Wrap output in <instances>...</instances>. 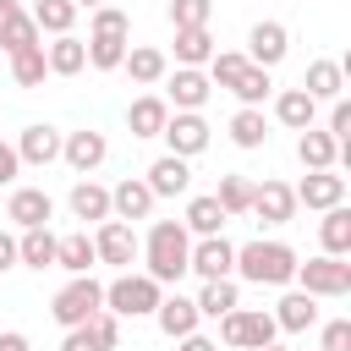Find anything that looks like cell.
Segmentation results:
<instances>
[{
	"label": "cell",
	"instance_id": "cell-41",
	"mask_svg": "<svg viewBox=\"0 0 351 351\" xmlns=\"http://www.w3.org/2000/svg\"><path fill=\"white\" fill-rule=\"evenodd\" d=\"M38 38H44V33L33 27V16H27V11H16V16H11L5 27H0V49H5V55L27 49V44H38Z\"/></svg>",
	"mask_w": 351,
	"mask_h": 351
},
{
	"label": "cell",
	"instance_id": "cell-19",
	"mask_svg": "<svg viewBox=\"0 0 351 351\" xmlns=\"http://www.w3.org/2000/svg\"><path fill=\"white\" fill-rule=\"evenodd\" d=\"M126 71H132V82L137 88H154V82H165L170 77V55L165 49H154V44H126V60H121Z\"/></svg>",
	"mask_w": 351,
	"mask_h": 351
},
{
	"label": "cell",
	"instance_id": "cell-16",
	"mask_svg": "<svg viewBox=\"0 0 351 351\" xmlns=\"http://www.w3.org/2000/svg\"><path fill=\"white\" fill-rule=\"evenodd\" d=\"M49 214H55V197H49L44 186H16V192H11V203H5V219H11L16 230L49 225Z\"/></svg>",
	"mask_w": 351,
	"mask_h": 351
},
{
	"label": "cell",
	"instance_id": "cell-48",
	"mask_svg": "<svg viewBox=\"0 0 351 351\" xmlns=\"http://www.w3.org/2000/svg\"><path fill=\"white\" fill-rule=\"evenodd\" d=\"M60 351H104L93 335H88V324H77V329H66V340H60Z\"/></svg>",
	"mask_w": 351,
	"mask_h": 351
},
{
	"label": "cell",
	"instance_id": "cell-43",
	"mask_svg": "<svg viewBox=\"0 0 351 351\" xmlns=\"http://www.w3.org/2000/svg\"><path fill=\"white\" fill-rule=\"evenodd\" d=\"M88 335H93V340H99L104 351H115V346H121V318H115L110 307H99V313L88 318Z\"/></svg>",
	"mask_w": 351,
	"mask_h": 351
},
{
	"label": "cell",
	"instance_id": "cell-38",
	"mask_svg": "<svg viewBox=\"0 0 351 351\" xmlns=\"http://www.w3.org/2000/svg\"><path fill=\"white\" fill-rule=\"evenodd\" d=\"M269 88H274V77H269L263 66H252V60H247V66H241V77L230 82V93H236L241 104H258V110H263V99H269Z\"/></svg>",
	"mask_w": 351,
	"mask_h": 351
},
{
	"label": "cell",
	"instance_id": "cell-47",
	"mask_svg": "<svg viewBox=\"0 0 351 351\" xmlns=\"http://www.w3.org/2000/svg\"><path fill=\"white\" fill-rule=\"evenodd\" d=\"M16 176H22V159H16V143H5V137H0V186H11Z\"/></svg>",
	"mask_w": 351,
	"mask_h": 351
},
{
	"label": "cell",
	"instance_id": "cell-20",
	"mask_svg": "<svg viewBox=\"0 0 351 351\" xmlns=\"http://www.w3.org/2000/svg\"><path fill=\"white\" fill-rule=\"evenodd\" d=\"M208 93H214V82L203 77V66H176V77H170V99H165V104H176V110H203Z\"/></svg>",
	"mask_w": 351,
	"mask_h": 351
},
{
	"label": "cell",
	"instance_id": "cell-10",
	"mask_svg": "<svg viewBox=\"0 0 351 351\" xmlns=\"http://www.w3.org/2000/svg\"><path fill=\"white\" fill-rule=\"evenodd\" d=\"M252 66H263V71H274L285 55H291V33H285V22H274V16H263V22H252V33H247V49H241Z\"/></svg>",
	"mask_w": 351,
	"mask_h": 351
},
{
	"label": "cell",
	"instance_id": "cell-6",
	"mask_svg": "<svg viewBox=\"0 0 351 351\" xmlns=\"http://www.w3.org/2000/svg\"><path fill=\"white\" fill-rule=\"evenodd\" d=\"M296 291H307V296H346L351 291V263L346 258H329V252H318V258H307V263H296Z\"/></svg>",
	"mask_w": 351,
	"mask_h": 351
},
{
	"label": "cell",
	"instance_id": "cell-2",
	"mask_svg": "<svg viewBox=\"0 0 351 351\" xmlns=\"http://www.w3.org/2000/svg\"><path fill=\"white\" fill-rule=\"evenodd\" d=\"M296 252L285 247V241H247V247H236V274L247 280V285H291V274H296Z\"/></svg>",
	"mask_w": 351,
	"mask_h": 351
},
{
	"label": "cell",
	"instance_id": "cell-26",
	"mask_svg": "<svg viewBox=\"0 0 351 351\" xmlns=\"http://www.w3.org/2000/svg\"><path fill=\"white\" fill-rule=\"evenodd\" d=\"M165 121H170V104H165L159 93H143V99H132V110H126L132 137H159V132H165Z\"/></svg>",
	"mask_w": 351,
	"mask_h": 351
},
{
	"label": "cell",
	"instance_id": "cell-32",
	"mask_svg": "<svg viewBox=\"0 0 351 351\" xmlns=\"http://www.w3.org/2000/svg\"><path fill=\"white\" fill-rule=\"evenodd\" d=\"M203 318H225L230 307H241V291H236V274L230 280H203V291L192 296Z\"/></svg>",
	"mask_w": 351,
	"mask_h": 351
},
{
	"label": "cell",
	"instance_id": "cell-46",
	"mask_svg": "<svg viewBox=\"0 0 351 351\" xmlns=\"http://www.w3.org/2000/svg\"><path fill=\"white\" fill-rule=\"evenodd\" d=\"M346 346H351V318L324 324V351H346Z\"/></svg>",
	"mask_w": 351,
	"mask_h": 351
},
{
	"label": "cell",
	"instance_id": "cell-36",
	"mask_svg": "<svg viewBox=\"0 0 351 351\" xmlns=\"http://www.w3.org/2000/svg\"><path fill=\"white\" fill-rule=\"evenodd\" d=\"M33 27L38 33H71V22H77V5L71 0H33Z\"/></svg>",
	"mask_w": 351,
	"mask_h": 351
},
{
	"label": "cell",
	"instance_id": "cell-7",
	"mask_svg": "<svg viewBox=\"0 0 351 351\" xmlns=\"http://www.w3.org/2000/svg\"><path fill=\"white\" fill-rule=\"evenodd\" d=\"M186 274H197V280H230L236 274V241H225V230L219 236H197L192 252H186Z\"/></svg>",
	"mask_w": 351,
	"mask_h": 351
},
{
	"label": "cell",
	"instance_id": "cell-54",
	"mask_svg": "<svg viewBox=\"0 0 351 351\" xmlns=\"http://www.w3.org/2000/svg\"><path fill=\"white\" fill-rule=\"evenodd\" d=\"M258 351H285V346H258Z\"/></svg>",
	"mask_w": 351,
	"mask_h": 351
},
{
	"label": "cell",
	"instance_id": "cell-53",
	"mask_svg": "<svg viewBox=\"0 0 351 351\" xmlns=\"http://www.w3.org/2000/svg\"><path fill=\"white\" fill-rule=\"evenodd\" d=\"M71 5H77V11H82V5H88V11H93V5H104V0H71Z\"/></svg>",
	"mask_w": 351,
	"mask_h": 351
},
{
	"label": "cell",
	"instance_id": "cell-4",
	"mask_svg": "<svg viewBox=\"0 0 351 351\" xmlns=\"http://www.w3.org/2000/svg\"><path fill=\"white\" fill-rule=\"evenodd\" d=\"M99 307H104V285H99L93 274H71V280L55 291V302H49V318H55L60 329H77V324H88Z\"/></svg>",
	"mask_w": 351,
	"mask_h": 351
},
{
	"label": "cell",
	"instance_id": "cell-44",
	"mask_svg": "<svg viewBox=\"0 0 351 351\" xmlns=\"http://www.w3.org/2000/svg\"><path fill=\"white\" fill-rule=\"evenodd\" d=\"M93 33H121V38H132V16H126L121 5H93Z\"/></svg>",
	"mask_w": 351,
	"mask_h": 351
},
{
	"label": "cell",
	"instance_id": "cell-34",
	"mask_svg": "<svg viewBox=\"0 0 351 351\" xmlns=\"http://www.w3.org/2000/svg\"><path fill=\"white\" fill-rule=\"evenodd\" d=\"M214 33L208 27H176V66H208Z\"/></svg>",
	"mask_w": 351,
	"mask_h": 351
},
{
	"label": "cell",
	"instance_id": "cell-39",
	"mask_svg": "<svg viewBox=\"0 0 351 351\" xmlns=\"http://www.w3.org/2000/svg\"><path fill=\"white\" fill-rule=\"evenodd\" d=\"M214 197H219V208H225L230 219L247 214V208H252V176H219V192H214Z\"/></svg>",
	"mask_w": 351,
	"mask_h": 351
},
{
	"label": "cell",
	"instance_id": "cell-9",
	"mask_svg": "<svg viewBox=\"0 0 351 351\" xmlns=\"http://www.w3.org/2000/svg\"><path fill=\"white\" fill-rule=\"evenodd\" d=\"M93 252H99V263H110V269H132L137 252H143V241H137V230H132L126 219H99Z\"/></svg>",
	"mask_w": 351,
	"mask_h": 351
},
{
	"label": "cell",
	"instance_id": "cell-28",
	"mask_svg": "<svg viewBox=\"0 0 351 351\" xmlns=\"http://www.w3.org/2000/svg\"><path fill=\"white\" fill-rule=\"evenodd\" d=\"M318 241H324L329 258H346V252H351V208H346V203L324 208V219H318Z\"/></svg>",
	"mask_w": 351,
	"mask_h": 351
},
{
	"label": "cell",
	"instance_id": "cell-21",
	"mask_svg": "<svg viewBox=\"0 0 351 351\" xmlns=\"http://www.w3.org/2000/svg\"><path fill=\"white\" fill-rule=\"evenodd\" d=\"M302 93H307L313 104H324V99H346V66H340V60H313L307 77H302Z\"/></svg>",
	"mask_w": 351,
	"mask_h": 351
},
{
	"label": "cell",
	"instance_id": "cell-52",
	"mask_svg": "<svg viewBox=\"0 0 351 351\" xmlns=\"http://www.w3.org/2000/svg\"><path fill=\"white\" fill-rule=\"evenodd\" d=\"M16 11H22V0H0V27H5V22L16 16Z\"/></svg>",
	"mask_w": 351,
	"mask_h": 351
},
{
	"label": "cell",
	"instance_id": "cell-37",
	"mask_svg": "<svg viewBox=\"0 0 351 351\" xmlns=\"http://www.w3.org/2000/svg\"><path fill=\"white\" fill-rule=\"evenodd\" d=\"M44 77H49V66H44V44H27V49L11 55V82H16V88H38Z\"/></svg>",
	"mask_w": 351,
	"mask_h": 351
},
{
	"label": "cell",
	"instance_id": "cell-15",
	"mask_svg": "<svg viewBox=\"0 0 351 351\" xmlns=\"http://www.w3.org/2000/svg\"><path fill=\"white\" fill-rule=\"evenodd\" d=\"M154 203H159V197L148 192L143 176H126L121 186H110V219H126V225H132V219H148Z\"/></svg>",
	"mask_w": 351,
	"mask_h": 351
},
{
	"label": "cell",
	"instance_id": "cell-14",
	"mask_svg": "<svg viewBox=\"0 0 351 351\" xmlns=\"http://www.w3.org/2000/svg\"><path fill=\"white\" fill-rule=\"evenodd\" d=\"M60 137H66V132H55L49 121H33V126H22V137H16V159L44 170V165L60 159Z\"/></svg>",
	"mask_w": 351,
	"mask_h": 351
},
{
	"label": "cell",
	"instance_id": "cell-40",
	"mask_svg": "<svg viewBox=\"0 0 351 351\" xmlns=\"http://www.w3.org/2000/svg\"><path fill=\"white\" fill-rule=\"evenodd\" d=\"M241 66H247V55H241V49H214V55H208V66H203V77H208L214 88H230V82L241 77Z\"/></svg>",
	"mask_w": 351,
	"mask_h": 351
},
{
	"label": "cell",
	"instance_id": "cell-8",
	"mask_svg": "<svg viewBox=\"0 0 351 351\" xmlns=\"http://www.w3.org/2000/svg\"><path fill=\"white\" fill-rule=\"evenodd\" d=\"M159 137L170 143V154H181V159H197V154L208 148L214 126L203 121V110H170V121H165V132H159Z\"/></svg>",
	"mask_w": 351,
	"mask_h": 351
},
{
	"label": "cell",
	"instance_id": "cell-18",
	"mask_svg": "<svg viewBox=\"0 0 351 351\" xmlns=\"http://www.w3.org/2000/svg\"><path fill=\"white\" fill-rule=\"evenodd\" d=\"M154 324H159V335H170V340H181V335H192L197 324H203V313H197V302L192 296H159V307H154Z\"/></svg>",
	"mask_w": 351,
	"mask_h": 351
},
{
	"label": "cell",
	"instance_id": "cell-17",
	"mask_svg": "<svg viewBox=\"0 0 351 351\" xmlns=\"http://www.w3.org/2000/svg\"><path fill=\"white\" fill-rule=\"evenodd\" d=\"M143 181H148V192H154V197H181V192L192 186V165H186L181 154H159V159L148 165V176H143Z\"/></svg>",
	"mask_w": 351,
	"mask_h": 351
},
{
	"label": "cell",
	"instance_id": "cell-25",
	"mask_svg": "<svg viewBox=\"0 0 351 351\" xmlns=\"http://www.w3.org/2000/svg\"><path fill=\"white\" fill-rule=\"evenodd\" d=\"M55 247H60V236H55L49 225H33V230L16 236V263H27V269H55Z\"/></svg>",
	"mask_w": 351,
	"mask_h": 351
},
{
	"label": "cell",
	"instance_id": "cell-31",
	"mask_svg": "<svg viewBox=\"0 0 351 351\" xmlns=\"http://www.w3.org/2000/svg\"><path fill=\"white\" fill-rule=\"evenodd\" d=\"M225 219H230V214L219 208V197H214V192H203V197H192V203H186V219H181V225H186L192 236H219V230H225Z\"/></svg>",
	"mask_w": 351,
	"mask_h": 351
},
{
	"label": "cell",
	"instance_id": "cell-12",
	"mask_svg": "<svg viewBox=\"0 0 351 351\" xmlns=\"http://www.w3.org/2000/svg\"><path fill=\"white\" fill-rule=\"evenodd\" d=\"M60 159H66L77 176H93V170L110 159V143H104V132L82 126V132H66V137H60Z\"/></svg>",
	"mask_w": 351,
	"mask_h": 351
},
{
	"label": "cell",
	"instance_id": "cell-27",
	"mask_svg": "<svg viewBox=\"0 0 351 351\" xmlns=\"http://www.w3.org/2000/svg\"><path fill=\"white\" fill-rule=\"evenodd\" d=\"M66 203H71V219H88V225L110 219V186H99V181H88V176L71 186V197H66Z\"/></svg>",
	"mask_w": 351,
	"mask_h": 351
},
{
	"label": "cell",
	"instance_id": "cell-51",
	"mask_svg": "<svg viewBox=\"0 0 351 351\" xmlns=\"http://www.w3.org/2000/svg\"><path fill=\"white\" fill-rule=\"evenodd\" d=\"M0 351H33L22 329H0Z\"/></svg>",
	"mask_w": 351,
	"mask_h": 351
},
{
	"label": "cell",
	"instance_id": "cell-5",
	"mask_svg": "<svg viewBox=\"0 0 351 351\" xmlns=\"http://www.w3.org/2000/svg\"><path fill=\"white\" fill-rule=\"evenodd\" d=\"M214 324H219V340H225V346H236V351L274 346V335H280L274 313H263V307H230V313H225V318H214Z\"/></svg>",
	"mask_w": 351,
	"mask_h": 351
},
{
	"label": "cell",
	"instance_id": "cell-50",
	"mask_svg": "<svg viewBox=\"0 0 351 351\" xmlns=\"http://www.w3.org/2000/svg\"><path fill=\"white\" fill-rule=\"evenodd\" d=\"M5 269H16V236L11 230H0V274Z\"/></svg>",
	"mask_w": 351,
	"mask_h": 351
},
{
	"label": "cell",
	"instance_id": "cell-3",
	"mask_svg": "<svg viewBox=\"0 0 351 351\" xmlns=\"http://www.w3.org/2000/svg\"><path fill=\"white\" fill-rule=\"evenodd\" d=\"M159 296H165V285H159L154 274H132V269H121V274L104 285V307H110L115 318H154Z\"/></svg>",
	"mask_w": 351,
	"mask_h": 351
},
{
	"label": "cell",
	"instance_id": "cell-33",
	"mask_svg": "<svg viewBox=\"0 0 351 351\" xmlns=\"http://www.w3.org/2000/svg\"><path fill=\"white\" fill-rule=\"evenodd\" d=\"M230 143H236V148H263V143H269V121H263L258 104H241V110L230 115Z\"/></svg>",
	"mask_w": 351,
	"mask_h": 351
},
{
	"label": "cell",
	"instance_id": "cell-22",
	"mask_svg": "<svg viewBox=\"0 0 351 351\" xmlns=\"http://www.w3.org/2000/svg\"><path fill=\"white\" fill-rule=\"evenodd\" d=\"M296 159H302V170H335L340 143H335L324 126H302V137H296Z\"/></svg>",
	"mask_w": 351,
	"mask_h": 351
},
{
	"label": "cell",
	"instance_id": "cell-13",
	"mask_svg": "<svg viewBox=\"0 0 351 351\" xmlns=\"http://www.w3.org/2000/svg\"><path fill=\"white\" fill-rule=\"evenodd\" d=\"M291 192H296V203H307V208H318V214H324V208L346 203V176H340V170H307Z\"/></svg>",
	"mask_w": 351,
	"mask_h": 351
},
{
	"label": "cell",
	"instance_id": "cell-30",
	"mask_svg": "<svg viewBox=\"0 0 351 351\" xmlns=\"http://www.w3.org/2000/svg\"><path fill=\"white\" fill-rule=\"evenodd\" d=\"M274 121H280V126H291V132H302V126H313V121H318V104H313L302 88H285V93H274Z\"/></svg>",
	"mask_w": 351,
	"mask_h": 351
},
{
	"label": "cell",
	"instance_id": "cell-42",
	"mask_svg": "<svg viewBox=\"0 0 351 351\" xmlns=\"http://www.w3.org/2000/svg\"><path fill=\"white\" fill-rule=\"evenodd\" d=\"M214 0H170V27H208Z\"/></svg>",
	"mask_w": 351,
	"mask_h": 351
},
{
	"label": "cell",
	"instance_id": "cell-49",
	"mask_svg": "<svg viewBox=\"0 0 351 351\" xmlns=\"http://www.w3.org/2000/svg\"><path fill=\"white\" fill-rule=\"evenodd\" d=\"M176 351H219V340H208V335H197V329H192V335H181V340H176Z\"/></svg>",
	"mask_w": 351,
	"mask_h": 351
},
{
	"label": "cell",
	"instance_id": "cell-1",
	"mask_svg": "<svg viewBox=\"0 0 351 351\" xmlns=\"http://www.w3.org/2000/svg\"><path fill=\"white\" fill-rule=\"evenodd\" d=\"M186 252H192V230L181 225V219H154L148 225V236H143V274H154L159 285H176L181 274H186Z\"/></svg>",
	"mask_w": 351,
	"mask_h": 351
},
{
	"label": "cell",
	"instance_id": "cell-35",
	"mask_svg": "<svg viewBox=\"0 0 351 351\" xmlns=\"http://www.w3.org/2000/svg\"><path fill=\"white\" fill-rule=\"evenodd\" d=\"M126 44H132V38H121V33H88V66H93V71H121Z\"/></svg>",
	"mask_w": 351,
	"mask_h": 351
},
{
	"label": "cell",
	"instance_id": "cell-45",
	"mask_svg": "<svg viewBox=\"0 0 351 351\" xmlns=\"http://www.w3.org/2000/svg\"><path fill=\"white\" fill-rule=\"evenodd\" d=\"M324 132H329L335 143L351 137V104H346V99H329V126H324Z\"/></svg>",
	"mask_w": 351,
	"mask_h": 351
},
{
	"label": "cell",
	"instance_id": "cell-29",
	"mask_svg": "<svg viewBox=\"0 0 351 351\" xmlns=\"http://www.w3.org/2000/svg\"><path fill=\"white\" fill-rule=\"evenodd\" d=\"M93 263H99V252H93V236H88V230L60 236V247H55V269H66V274H88Z\"/></svg>",
	"mask_w": 351,
	"mask_h": 351
},
{
	"label": "cell",
	"instance_id": "cell-24",
	"mask_svg": "<svg viewBox=\"0 0 351 351\" xmlns=\"http://www.w3.org/2000/svg\"><path fill=\"white\" fill-rule=\"evenodd\" d=\"M44 66H49L55 77H77V71L88 66V44H82L77 33H55V44H44Z\"/></svg>",
	"mask_w": 351,
	"mask_h": 351
},
{
	"label": "cell",
	"instance_id": "cell-23",
	"mask_svg": "<svg viewBox=\"0 0 351 351\" xmlns=\"http://www.w3.org/2000/svg\"><path fill=\"white\" fill-rule=\"evenodd\" d=\"M274 324H280L285 335L313 329V324H318V296H307V291H285V296L274 302Z\"/></svg>",
	"mask_w": 351,
	"mask_h": 351
},
{
	"label": "cell",
	"instance_id": "cell-11",
	"mask_svg": "<svg viewBox=\"0 0 351 351\" xmlns=\"http://www.w3.org/2000/svg\"><path fill=\"white\" fill-rule=\"evenodd\" d=\"M296 208H302V203H296V192H291L285 181H252V208H247V214H252L258 225H291Z\"/></svg>",
	"mask_w": 351,
	"mask_h": 351
}]
</instances>
